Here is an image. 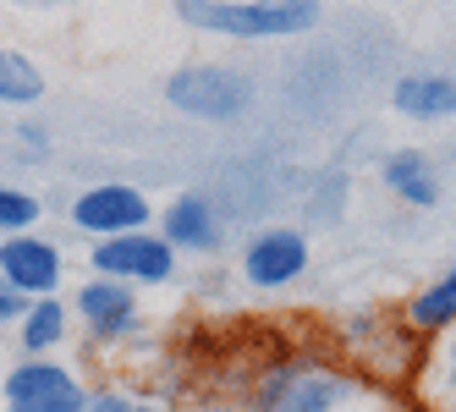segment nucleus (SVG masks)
Instances as JSON below:
<instances>
[{
    "instance_id": "f257e3e1",
    "label": "nucleus",
    "mask_w": 456,
    "mask_h": 412,
    "mask_svg": "<svg viewBox=\"0 0 456 412\" xmlns=\"http://www.w3.org/2000/svg\"><path fill=\"white\" fill-rule=\"evenodd\" d=\"M258 412H407L379 379L336 363H275L258 379Z\"/></svg>"
},
{
    "instance_id": "f03ea898",
    "label": "nucleus",
    "mask_w": 456,
    "mask_h": 412,
    "mask_svg": "<svg viewBox=\"0 0 456 412\" xmlns=\"http://www.w3.org/2000/svg\"><path fill=\"white\" fill-rule=\"evenodd\" d=\"M176 17L225 39H291V34H308L324 12L314 0H242V6H232V0H182Z\"/></svg>"
},
{
    "instance_id": "7ed1b4c3",
    "label": "nucleus",
    "mask_w": 456,
    "mask_h": 412,
    "mask_svg": "<svg viewBox=\"0 0 456 412\" xmlns=\"http://www.w3.org/2000/svg\"><path fill=\"white\" fill-rule=\"evenodd\" d=\"M166 100L182 116H204V121H237L253 105V83L232 67H182L166 77Z\"/></svg>"
},
{
    "instance_id": "20e7f679",
    "label": "nucleus",
    "mask_w": 456,
    "mask_h": 412,
    "mask_svg": "<svg viewBox=\"0 0 456 412\" xmlns=\"http://www.w3.org/2000/svg\"><path fill=\"white\" fill-rule=\"evenodd\" d=\"M0 401H6V412H83L88 391L67 363L22 358L6 379H0Z\"/></svg>"
},
{
    "instance_id": "39448f33",
    "label": "nucleus",
    "mask_w": 456,
    "mask_h": 412,
    "mask_svg": "<svg viewBox=\"0 0 456 412\" xmlns=\"http://www.w3.org/2000/svg\"><path fill=\"white\" fill-rule=\"evenodd\" d=\"M88 270L105 280H126V287H166L176 275V247L159 231H133V237H110L88 247Z\"/></svg>"
},
{
    "instance_id": "423d86ee",
    "label": "nucleus",
    "mask_w": 456,
    "mask_h": 412,
    "mask_svg": "<svg viewBox=\"0 0 456 412\" xmlns=\"http://www.w3.org/2000/svg\"><path fill=\"white\" fill-rule=\"evenodd\" d=\"M154 220V204L138 193V187L126 182H100V187H83V193L72 198V226L88 231V237H133V231H149Z\"/></svg>"
},
{
    "instance_id": "0eeeda50",
    "label": "nucleus",
    "mask_w": 456,
    "mask_h": 412,
    "mask_svg": "<svg viewBox=\"0 0 456 412\" xmlns=\"http://www.w3.org/2000/svg\"><path fill=\"white\" fill-rule=\"evenodd\" d=\"M61 275H67V259H61V247L50 237L28 231V237H6V242H0V280L17 287L28 303L55 297L61 292Z\"/></svg>"
},
{
    "instance_id": "6e6552de",
    "label": "nucleus",
    "mask_w": 456,
    "mask_h": 412,
    "mask_svg": "<svg viewBox=\"0 0 456 412\" xmlns=\"http://www.w3.org/2000/svg\"><path fill=\"white\" fill-rule=\"evenodd\" d=\"M308 270V237L297 226H270L242 247V280L258 292H281Z\"/></svg>"
},
{
    "instance_id": "1a4fd4ad",
    "label": "nucleus",
    "mask_w": 456,
    "mask_h": 412,
    "mask_svg": "<svg viewBox=\"0 0 456 412\" xmlns=\"http://www.w3.org/2000/svg\"><path fill=\"white\" fill-rule=\"evenodd\" d=\"M72 313L88 325V335L105 346V341H121V335H133V330H138V292L126 287V280L88 275L83 287H77Z\"/></svg>"
},
{
    "instance_id": "9d476101",
    "label": "nucleus",
    "mask_w": 456,
    "mask_h": 412,
    "mask_svg": "<svg viewBox=\"0 0 456 412\" xmlns=\"http://www.w3.org/2000/svg\"><path fill=\"white\" fill-rule=\"evenodd\" d=\"M159 237L176 253H215L220 247V214L209 204V193H182L159 214Z\"/></svg>"
},
{
    "instance_id": "9b49d317",
    "label": "nucleus",
    "mask_w": 456,
    "mask_h": 412,
    "mask_svg": "<svg viewBox=\"0 0 456 412\" xmlns=\"http://www.w3.org/2000/svg\"><path fill=\"white\" fill-rule=\"evenodd\" d=\"M390 105H396L407 121H445L456 116V77L440 72H407L390 88Z\"/></svg>"
},
{
    "instance_id": "f8f14e48",
    "label": "nucleus",
    "mask_w": 456,
    "mask_h": 412,
    "mask_svg": "<svg viewBox=\"0 0 456 412\" xmlns=\"http://www.w3.org/2000/svg\"><path fill=\"white\" fill-rule=\"evenodd\" d=\"M402 319H407V330L423 335V341H440V335L456 330V264L435 280V287L412 292V303H407Z\"/></svg>"
},
{
    "instance_id": "ddd939ff",
    "label": "nucleus",
    "mask_w": 456,
    "mask_h": 412,
    "mask_svg": "<svg viewBox=\"0 0 456 412\" xmlns=\"http://www.w3.org/2000/svg\"><path fill=\"white\" fill-rule=\"evenodd\" d=\"M67 335H72V308L61 303V297H39L34 308L22 313V325H17V346H22L28 358L61 352V346H67Z\"/></svg>"
},
{
    "instance_id": "4468645a",
    "label": "nucleus",
    "mask_w": 456,
    "mask_h": 412,
    "mask_svg": "<svg viewBox=\"0 0 456 412\" xmlns=\"http://www.w3.org/2000/svg\"><path fill=\"white\" fill-rule=\"evenodd\" d=\"M385 187L402 204H412V209H435L440 204V176L429 166V154H418V149L390 154V160H385Z\"/></svg>"
},
{
    "instance_id": "2eb2a0df",
    "label": "nucleus",
    "mask_w": 456,
    "mask_h": 412,
    "mask_svg": "<svg viewBox=\"0 0 456 412\" xmlns=\"http://www.w3.org/2000/svg\"><path fill=\"white\" fill-rule=\"evenodd\" d=\"M423 374V396H429L435 412H456V330L435 341V352L418 363Z\"/></svg>"
},
{
    "instance_id": "dca6fc26",
    "label": "nucleus",
    "mask_w": 456,
    "mask_h": 412,
    "mask_svg": "<svg viewBox=\"0 0 456 412\" xmlns=\"http://www.w3.org/2000/svg\"><path fill=\"white\" fill-rule=\"evenodd\" d=\"M45 93V77L28 55L17 50H0V105H34Z\"/></svg>"
},
{
    "instance_id": "f3484780",
    "label": "nucleus",
    "mask_w": 456,
    "mask_h": 412,
    "mask_svg": "<svg viewBox=\"0 0 456 412\" xmlns=\"http://www.w3.org/2000/svg\"><path fill=\"white\" fill-rule=\"evenodd\" d=\"M39 214H45V204L34 193L0 182V237H28V231L39 226Z\"/></svg>"
},
{
    "instance_id": "a211bd4d",
    "label": "nucleus",
    "mask_w": 456,
    "mask_h": 412,
    "mask_svg": "<svg viewBox=\"0 0 456 412\" xmlns=\"http://www.w3.org/2000/svg\"><path fill=\"white\" fill-rule=\"evenodd\" d=\"M28 308H34V303H28L17 287H6V280H0V325H22Z\"/></svg>"
},
{
    "instance_id": "6ab92c4d",
    "label": "nucleus",
    "mask_w": 456,
    "mask_h": 412,
    "mask_svg": "<svg viewBox=\"0 0 456 412\" xmlns=\"http://www.w3.org/2000/svg\"><path fill=\"white\" fill-rule=\"evenodd\" d=\"M83 412H138V401L121 396V391H88V407Z\"/></svg>"
},
{
    "instance_id": "aec40b11",
    "label": "nucleus",
    "mask_w": 456,
    "mask_h": 412,
    "mask_svg": "<svg viewBox=\"0 0 456 412\" xmlns=\"http://www.w3.org/2000/svg\"><path fill=\"white\" fill-rule=\"evenodd\" d=\"M138 412H166V407H149V401H138Z\"/></svg>"
},
{
    "instance_id": "412c9836",
    "label": "nucleus",
    "mask_w": 456,
    "mask_h": 412,
    "mask_svg": "<svg viewBox=\"0 0 456 412\" xmlns=\"http://www.w3.org/2000/svg\"><path fill=\"white\" fill-rule=\"evenodd\" d=\"M407 412H435V407H407Z\"/></svg>"
}]
</instances>
